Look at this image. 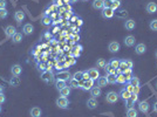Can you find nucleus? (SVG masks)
<instances>
[{
	"label": "nucleus",
	"mask_w": 157,
	"mask_h": 117,
	"mask_svg": "<svg viewBox=\"0 0 157 117\" xmlns=\"http://www.w3.org/2000/svg\"><path fill=\"white\" fill-rule=\"evenodd\" d=\"M59 92H60V96H63V97H67V96H69V94H70V87H64L63 89H61V90H59Z\"/></svg>",
	"instance_id": "nucleus-28"
},
{
	"label": "nucleus",
	"mask_w": 157,
	"mask_h": 117,
	"mask_svg": "<svg viewBox=\"0 0 157 117\" xmlns=\"http://www.w3.org/2000/svg\"><path fill=\"white\" fill-rule=\"evenodd\" d=\"M156 87H157V82H156Z\"/></svg>",
	"instance_id": "nucleus-62"
},
{
	"label": "nucleus",
	"mask_w": 157,
	"mask_h": 117,
	"mask_svg": "<svg viewBox=\"0 0 157 117\" xmlns=\"http://www.w3.org/2000/svg\"><path fill=\"white\" fill-rule=\"evenodd\" d=\"M110 1H115V0H110Z\"/></svg>",
	"instance_id": "nucleus-61"
},
{
	"label": "nucleus",
	"mask_w": 157,
	"mask_h": 117,
	"mask_svg": "<svg viewBox=\"0 0 157 117\" xmlns=\"http://www.w3.org/2000/svg\"><path fill=\"white\" fill-rule=\"evenodd\" d=\"M135 27H136V22H135V20H132V19H129V20H127V21L124 22V28H125L127 31H132Z\"/></svg>",
	"instance_id": "nucleus-18"
},
{
	"label": "nucleus",
	"mask_w": 157,
	"mask_h": 117,
	"mask_svg": "<svg viewBox=\"0 0 157 117\" xmlns=\"http://www.w3.org/2000/svg\"><path fill=\"white\" fill-rule=\"evenodd\" d=\"M88 71V75H89V78H92V80H97L99 77H100V71L96 69V68H90L89 70H87Z\"/></svg>",
	"instance_id": "nucleus-9"
},
{
	"label": "nucleus",
	"mask_w": 157,
	"mask_h": 117,
	"mask_svg": "<svg viewBox=\"0 0 157 117\" xmlns=\"http://www.w3.org/2000/svg\"><path fill=\"white\" fill-rule=\"evenodd\" d=\"M149 27H150L151 31L157 32V19H156V20H151L150 24H149Z\"/></svg>",
	"instance_id": "nucleus-36"
},
{
	"label": "nucleus",
	"mask_w": 157,
	"mask_h": 117,
	"mask_svg": "<svg viewBox=\"0 0 157 117\" xmlns=\"http://www.w3.org/2000/svg\"><path fill=\"white\" fill-rule=\"evenodd\" d=\"M77 1H78V0H69V3H71V4H75Z\"/></svg>",
	"instance_id": "nucleus-53"
},
{
	"label": "nucleus",
	"mask_w": 157,
	"mask_h": 117,
	"mask_svg": "<svg viewBox=\"0 0 157 117\" xmlns=\"http://www.w3.org/2000/svg\"><path fill=\"white\" fill-rule=\"evenodd\" d=\"M94 87V80L89 78V80H81L80 81V88H82L83 90H90Z\"/></svg>",
	"instance_id": "nucleus-4"
},
{
	"label": "nucleus",
	"mask_w": 157,
	"mask_h": 117,
	"mask_svg": "<svg viewBox=\"0 0 157 117\" xmlns=\"http://www.w3.org/2000/svg\"><path fill=\"white\" fill-rule=\"evenodd\" d=\"M82 24H83V22H82V20H81V19H78V20H77V25H78V26H81Z\"/></svg>",
	"instance_id": "nucleus-52"
},
{
	"label": "nucleus",
	"mask_w": 157,
	"mask_h": 117,
	"mask_svg": "<svg viewBox=\"0 0 157 117\" xmlns=\"http://www.w3.org/2000/svg\"><path fill=\"white\" fill-rule=\"evenodd\" d=\"M96 64H97V67H99V68H104V67H106V64H107V62H106V60H104V59H99V60H97V62H96Z\"/></svg>",
	"instance_id": "nucleus-39"
},
{
	"label": "nucleus",
	"mask_w": 157,
	"mask_h": 117,
	"mask_svg": "<svg viewBox=\"0 0 157 117\" xmlns=\"http://www.w3.org/2000/svg\"><path fill=\"white\" fill-rule=\"evenodd\" d=\"M111 5L113 1H110V0H103V8H111Z\"/></svg>",
	"instance_id": "nucleus-44"
},
{
	"label": "nucleus",
	"mask_w": 157,
	"mask_h": 117,
	"mask_svg": "<svg viewBox=\"0 0 157 117\" xmlns=\"http://www.w3.org/2000/svg\"><path fill=\"white\" fill-rule=\"evenodd\" d=\"M108 49L110 53H117L120 50V43L117 41H111L108 46Z\"/></svg>",
	"instance_id": "nucleus-11"
},
{
	"label": "nucleus",
	"mask_w": 157,
	"mask_h": 117,
	"mask_svg": "<svg viewBox=\"0 0 157 117\" xmlns=\"http://www.w3.org/2000/svg\"><path fill=\"white\" fill-rule=\"evenodd\" d=\"M97 105H99V102H97V99L94 98V97H92V98H89V99L87 101V106H88V109H90V110L96 109Z\"/></svg>",
	"instance_id": "nucleus-15"
},
{
	"label": "nucleus",
	"mask_w": 157,
	"mask_h": 117,
	"mask_svg": "<svg viewBox=\"0 0 157 117\" xmlns=\"http://www.w3.org/2000/svg\"><path fill=\"white\" fill-rule=\"evenodd\" d=\"M82 1H88V0H82Z\"/></svg>",
	"instance_id": "nucleus-60"
},
{
	"label": "nucleus",
	"mask_w": 157,
	"mask_h": 117,
	"mask_svg": "<svg viewBox=\"0 0 157 117\" xmlns=\"http://www.w3.org/2000/svg\"><path fill=\"white\" fill-rule=\"evenodd\" d=\"M55 77H56V80H61V81H66L67 82V80H69L71 77V75H70L69 71L64 70V71H59Z\"/></svg>",
	"instance_id": "nucleus-6"
},
{
	"label": "nucleus",
	"mask_w": 157,
	"mask_h": 117,
	"mask_svg": "<svg viewBox=\"0 0 157 117\" xmlns=\"http://www.w3.org/2000/svg\"><path fill=\"white\" fill-rule=\"evenodd\" d=\"M15 33H17V28L14 26H12V25H10V26H7L5 28V34H6L7 38H12Z\"/></svg>",
	"instance_id": "nucleus-12"
},
{
	"label": "nucleus",
	"mask_w": 157,
	"mask_h": 117,
	"mask_svg": "<svg viewBox=\"0 0 157 117\" xmlns=\"http://www.w3.org/2000/svg\"><path fill=\"white\" fill-rule=\"evenodd\" d=\"M83 80L86 81V80H89V75H88V71L86 70V71H83Z\"/></svg>",
	"instance_id": "nucleus-49"
},
{
	"label": "nucleus",
	"mask_w": 157,
	"mask_h": 117,
	"mask_svg": "<svg viewBox=\"0 0 157 117\" xmlns=\"http://www.w3.org/2000/svg\"><path fill=\"white\" fill-rule=\"evenodd\" d=\"M0 112H1V104H0Z\"/></svg>",
	"instance_id": "nucleus-58"
},
{
	"label": "nucleus",
	"mask_w": 157,
	"mask_h": 117,
	"mask_svg": "<svg viewBox=\"0 0 157 117\" xmlns=\"http://www.w3.org/2000/svg\"><path fill=\"white\" fill-rule=\"evenodd\" d=\"M116 77H117V83H121V84L127 83V80H125V76L123 75V73L120 75H116Z\"/></svg>",
	"instance_id": "nucleus-35"
},
{
	"label": "nucleus",
	"mask_w": 157,
	"mask_h": 117,
	"mask_svg": "<svg viewBox=\"0 0 157 117\" xmlns=\"http://www.w3.org/2000/svg\"><path fill=\"white\" fill-rule=\"evenodd\" d=\"M57 31H59V28H57V27H55V28H54V31H53V33H56Z\"/></svg>",
	"instance_id": "nucleus-54"
},
{
	"label": "nucleus",
	"mask_w": 157,
	"mask_h": 117,
	"mask_svg": "<svg viewBox=\"0 0 157 117\" xmlns=\"http://www.w3.org/2000/svg\"><path fill=\"white\" fill-rule=\"evenodd\" d=\"M53 1H54V3L56 4V3H59V1H60V0H53Z\"/></svg>",
	"instance_id": "nucleus-55"
},
{
	"label": "nucleus",
	"mask_w": 157,
	"mask_h": 117,
	"mask_svg": "<svg viewBox=\"0 0 157 117\" xmlns=\"http://www.w3.org/2000/svg\"><path fill=\"white\" fill-rule=\"evenodd\" d=\"M138 113H137V110L132 106V108H129L127 110V117H137Z\"/></svg>",
	"instance_id": "nucleus-26"
},
{
	"label": "nucleus",
	"mask_w": 157,
	"mask_h": 117,
	"mask_svg": "<svg viewBox=\"0 0 157 117\" xmlns=\"http://www.w3.org/2000/svg\"><path fill=\"white\" fill-rule=\"evenodd\" d=\"M25 13L22 12V11H17L15 12V14H14V19H15V21L18 22V24H20L21 21H24V19H25Z\"/></svg>",
	"instance_id": "nucleus-20"
},
{
	"label": "nucleus",
	"mask_w": 157,
	"mask_h": 117,
	"mask_svg": "<svg viewBox=\"0 0 157 117\" xmlns=\"http://www.w3.org/2000/svg\"><path fill=\"white\" fill-rule=\"evenodd\" d=\"M125 89H127V90H128L129 92H131V94H132V92L135 91V87H134V85H132V84H131L130 82H127V85H125Z\"/></svg>",
	"instance_id": "nucleus-41"
},
{
	"label": "nucleus",
	"mask_w": 157,
	"mask_h": 117,
	"mask_svg": "<svg viewBox=\"0 0 157 117\" xmlns=\"http://www.w3.org/2000/svg\"><path fill=\"white\" fill-rule=\"evenodd\" d=\"M33 32H34V27H33L32 24H26V25H24V27H22V33H24L25 35H32Z\"/></svg>",
	"instance_id": "nucleus-8"
},
{
	"label": "nucleus",
	"mask_w": 157,
	"mask_h": 117,
	"mask_svg": "<svg viewBox=\"0 0 157 117\" xmlns=\"http://www.w3.org/2000/svg\"><path fill=\"white\" fill-rule=\"evenodd\" d=\"M21 71H22V68H21L20 64H14V66L11 68V73H12L13 76H20Z\"/></svg>",
	"instance_id": "nucleus-17"
},
{
	"label": "nucleus",
	"mask_w": 157,
	"mask_h": 117,
	"mask_svg": "<svg viewBox=\"0 0 157 117\" xmlns=\"http://www.w3.org/2000/svg\"><path fill=\"white\" fill-rule=\"evenodd\" d=\"M38 68H39V70L45 71V70H47V64H46L45 62H42V63H38Z\"/></svg>",
	"instance_id": "nucleus-45"
},
{
	"label": "nucleus",
	"mask_w": 157,
	"mask_h": 117,
	"mask_svg": "<svg viewBox=\"0 0 157 117\" xmlns=\"http://www.w3.org/2000/svg\"><path fill=\"white\" fill-rule=\"evenodd\" d=\"M156 59H157V50H156Z\"/></svg>",
	"instance_id": "nucleus-59"
},
{
	"label": "nucleus",
	"mask_w": 157,
	"mask_h": 117,
	"mask_svg": "<svg viewBox=\"0 0 157 117\" xmlns=\"http://www.w3.org/2000/svg\"><path fill=\"white\" fill-rule=\"evenodd\" d=\"M124 104H125V106H127V109H129V108H132V105L135 104V102L131 99V98H129V99H127V101H124Z\"/></svg>",
	"instance_id": "nucleus-42"
},
{
	"label": "nucleus",
	"mask_w": 157,
	"mask_h": 117,
	"mask_svg": "<svg viewBox=\"0 0 157 117\" xmlns=\"http://www.w3.org/2000/svg\"><path fill=\"white\" fill-rule=\"evenodd\" d=\"M45 38H46V39H49V38H50V34H49L48 32H47V33H45Z\"/></svg>",
	"instance_id": "nucleus-51"
},
{
	"label": "nucleus",
	"mask_w": 157,
	"mask_h": 117,
	"mask_svg": "<svg viewBox=\"0 0 157 117\" xmlns=\"http://www.w3.org/2000/svg\"><path fill=\"white\" fill-rule=\"evenodd\" d=\"M21 40H22V34L21 33H15L13 36H12V42L13 43H19V42H21Z\"/></svg>",
	"instance_id": "nucleus-25"
},
{
	"label": "nucleus",
	"mask_w": 157,
	"mask_h": 117,
	"mask_svg": "<svg viewBox=\"0 0 157 117\" xmlns=\"http://www.w3.org/2000/svg\"><path fill=\"white\" fill-rule=\"evenodd\" d=\"M118 98H120V96H118V94L115 92V91H109V92L106 95V102H108V103H110V104L116 103V102L118 101Z\"/></svg>",
	"instance_id": "nucleus-1"
},
{
	"label": "nucleus",
	"mask_w": 157,
	"mask_h": 117,
	"mask_svg": "<svg viewBox=\"0 0 157 117\" xmlns=\"http://www.w3.org/2000/svg\"><path fill=\"white\" fill-rule=\"evenodd\" d=\"M120 62H121V60H118V59H111L108 63H109L111 67H114V68L116 69V68H118V67H120Z\"/></svg>",
	"instance_id": "nucleus-30"
},
{
	"label": "nucleus",
	"mask_w": 157,
	"mask_h": 117,
	"mask_svg": "<svg viewBox=\"0 0 157 117\" xmlns=\"http://www.w3.org/2000/svg\"><path fill=\"white\" fill-rule=\"evenodd\" d=\"M145 10H146V12H148V13H150V14L156 13V12H157V4H156V3H153V1L148 3V4H146V6H145Z\"/></svg>",
	"instance_id": "nucleus-10"
},
{
	"label": "nucleus",
	"mask_w": 157,
	"mask_h": 117,
	"mask_svg": "<svg viewBox=\"0 0 157 117\" xmlns=\"http://www.w3.org/2000/svg\"><path fill=\"white\" fill-rule=\"evenodd\" d=\"M1 91H3V87H1V85H0V92H1Z\"/></svg>",
	"instance_id": "nucleus-56"
},
{
	"label": "nucleus",
	"mask_w": 157,
	"mask_h": 117,
	"mask_svg": "<svg viewBox=\"0 0 157 117\" xmlns=\"http://www.w3.org/2000/svg\"><path fill=\"white\" fill-rule=\"evenodd\" d=\"M52 18H50V15L49 17H42V25H45V26H49L50 24H52Z\"/></svg>",
	"instance_id": "nucleus-34"
},
{
	"label": "nucleus",
	"mask_w": 157,
	"mask_h": 117,
	"mask_svg": "<svg viewBox=\"0 0 157 117\" xmlns=\"http://www.w3.org/2000/svg\"><path fill=\"white\" fill-rule=\"evenodd\" d=\"M56 105L60 108V109H67L68 105H69V101L67 97H63V96H60L59 98H56Z\"/></svg>",
	"instance_id": "nucleus-2"
},
{
	"label": "nucleus",
	"mask_w": 157,
	"mask_h": 117,
	"mask_svg": "<svg viewBox=\"0 0 157 117\" xmlns=\"http://www.w3.org/2000/svg\"><path fill=\"white\" fill-rule=\"evenodd\" d=\"M149 108H150V104H149L148 101H141L138 103V110L143 113H146L149 111Z\"/></svg>",
	"instance_id": "nucleus-7"
},
{
	"label": "nucleus",
	"mask_w": 157,
	"mask_h": 117,
	"mask_svg": "<svg viewBox=\"0 0 157 117\" xmlns=\"http://www.w3.org/2000/svg\"><path fill=\"white\" fill-rule=\"evenodd\" d=\"M106 77H107V81H108L109 84H115V83H117V77H116L115 74H107Z\"/></svg>",
	"instance_id": "nucleus-24"
},
{
	"label": "nucleus",
	"mask_w": 157,
	"mask_h": 117,
	"mask_svg": "<svg viewBox=\"0 0 157 117\" xmlns=\"http://www.w3.org/2000/svg\"><path fill=\"white\" fill-rule=\"evenodd\" d=\"M152 108H153V111H155V112H157V101L153 103V106H152Z\"/></svg>",
	"instance_id": "nucleus-50"
},
{
	"label": "nucleus",
	"mask_w": 157,
	"mask_h": 117,
	"mask_svg": "<svg viewBox=\"0 0 157 117\" xmlns=\"http://www.w3.org/2000/svg\"><path fill=\"white\" fill-rule=\"evenodd\" d=\"M55 87H56L57 90H61V89H63L64 87H67V83H66V81L56 80V81H55Z\"/></svg>",
	"instance_id": "nucleus-27"
},
{
	"label": "nucleus",
	"mask_w": 157,
	"mask_h": 117,
	"mask_svg": "<svg viewBox=\"0 0 157 117\" xmlns=\"http://www.w3.org/2000/svg\"><path fill=\"white\" fill-rule=\"evenodd\" d=\"M101 15L104 19H111L115 15V11L113 8H103L101 12Z\"/></svg>",
	"instance_id": "nucleus-5"
},
{
	"label": "nucleus",
	"mask_w": 157,
	"mask_h": 117,
	"mask_svg": "<svg viewBox=\"0 0 157 117\" xmlns=\"http://www.w3.org/2000/svg\"><path fill=\"white\" fill-rule=\"evenodd\" d=\"M29 112H31V116H32V117H41V113H42L41 109H40V108H38V106L32 108Z\"/></svg>",
	"instance_id": "nucleus-21"
},
{
	"label": "nucleus",
	"mask_w": 157,
	"mask_h": 117,
	"mask_svg": "<svg viewBox=\"0 0 157 117\" xmlns=\"http://www.w3.org/2000/svg\"><path fill=\"white\" fill-rule=\"evenodd\" d=\"M71 77L76 81H81V80H83V71H76Z\"/></svg>",
	"instance_id": "nucleus-31"
},
{
	"label": "nucleus",
	"mask_w": 157,
	"mask_h": 117,
	"mask_svg": "<svg viewBox=\"0 0 157 117\" xmlns=\"http://www.w3.org/2000/svg\"><path fill=\"white\" fill-rule=\"evenodd\" d=\"M69 87H71V88H80V81H76V80H74L73 77L70 78V82H69Z\"/></svg>",
	"instance_id": "nucleus-33"
},
{
	"label": "nucleus",
	"mask_w": 157,
	"mask_h": 117,
	"mask_svg": "<svg viewBox=\"0 0 157 117\" xmlns=\"http://www.w3.org/2000/svg\"><path fill=\"white\" fill-rule=\"evenodd\" d=\"M125 61H127V67H128V69H131L132 66H134L132 61H131V60H125Z\"/></svg>",
	"instance_id": "nucleus-48"
},
{
	"label": "nucleus",
	"mask_w": 157,
	"mask_h": 117,
	"mask_svg": "<svg viewBox=\"0 0 157 117\" xmlns=\"http://www.w3.org/2000/svg\"><path fill=\"white\" fill-rule=\"evenodd\" d=\"M122 71H124L125 69H128V67H127V61L125 60H121V62H120V67H118Z\"/></svg>",
	"instance_id": "nucleus-40"
},
{
	"label": "nucleus",
	"mask_w": 157,
	"mask_h": 117,
	"mask_svg": "<svg viewBox=\"0 0 157 117\" xmlns=\"http://www.w3.org/2000/svg\"><path fill=\"white\" fill-rule=\"evenodd\" d=\"M7 15H8V12H7V10H6V8L0 10V20L6 19V18H7Z\"/></svg>",
	"instance_id": "nucleus-38"
},
{
	"label": "nucleus",
	"mask_w": 157,
	"mask_h": 117,
	"mask_svg": "<svg viewBox=\"0 0 157 117\" xmlns=\"http://www.w3.org/2000/svg\"><path fill=\"white\" fill-rule=\"evenodd\" d=\"M6 6H7V1H6V0H0V10L6 8Z\"/></svg>",
	"instance_id": "nucleus-46"
},
{
	"label": "nucleus",
	"mask_w": 157,
	"mask_h": 117,
	"mask_svg": "<svg viewBox=\"0 0 157 117\" xmlns=\"http://www.w3.org/2000/svg\"><path fill=\"white\" fill-rule=\"evenodd\" d=\"M41 80L46 83H50L54 80V74L49 70H45V71L41 73Z\"/></svg>",
	"instance_id": "nucleus-3"
},
{
	"label": "nucleus",
	"mask_w": 157,
	"mask_h": 117,
	"mask_svg": "<svg viewBox=\"0 0 157 117\" xmlns=\"http://www.w3.org/2000/svg\"><path fill=\"white\" fill-rule=\"evenodd\" d=\"M90 96L92 97H94V98H97L99 96H101V94H102V91H101V88L97 85V87H93L90 90Z\"/></svg>",
	"instance_id": "nucleus-14"
},
{
	"label": "nucleus",
	"mask_w": 157,
	"mask_h": 117,
	"mask_svg": "<svg viewBox=\"0 0 157 117\" xmlns=\"http://www.w3.org/2000/svg\"><path fill=\"white\" fill-rule=\"evenodd\" d=\"M92 6L94 10H103V0H94Z\"/></svg>",
	"instance_id": "nucleus-22"
},
{
	"label": "nucleus",
	"mask_w": 157,
	"mask_h": 117,
	"mask_svg": "<svg viewBox=\"0 0 157 117\" xmlns=\"http://www.w3.org/2000/svg\"><path fill=\"white\" fill-rule=\"evenodd\" d=\"M146 52V46L144 45V43H138V45H136V47H135V53L137 54V55H142V54H144Z\"/></svg>",
	"instance_id": "nucleus-13"
},
{
	"label": "nucleus",
	"mask_w": 157,
	"mask_h": 117,
	"mask_svg": "<svg viewBox=\"0 0 157 117\" xmlns=\"http://www.w3.org/2000/svg\"><path fill=\"white\" fill-rule=\"evenodd\" d=\"M135 42H136V39H135V36H132V35H128V36H125V39H124V45H125L127 47H132V46L135 45Z\"/></svg>",
	"instance_id": "nucleus-16"
},
{
	"label": "nucleus",
	"mask_w": 157,
	"mask_h": 117,
	"mask_svg": "<svg viewBox=\"0 0 157 117\" xmlns=\"http://www.w3.org/2000/svg\"><path fill=\"white\" fill-rule=\"evenodd\" d=\"M118 96L123 99V101H127V99H129L130 98V96H131V92H129L125 88H123V89H121V91H120V94H118Z\"/></svg>",
	"instance_id": "nucleus-19"
},
{
	"label": "nucleus",
	"mask_w": 157,
	"mask_h": 117,
	"mask_svg": "<svg viewBox=\"0 0 157 117\" xmlns=\"http://www.w3.org/2000/svg\"><path fill=\"white\" fill-rule=\"evenodd\" d=\"M10 84L13 85V87H18V85L20 84V78H19V76H14V77H12V78L10 80Z\"/></svg>",
	"instance_id": "nucleus-29"
},
{
	"label": "nucleus",
	"mask_w": 157,
	"mask_h": 117,
	"mask_svg": "<svg viewBox=\"0 0 157 117\" xmlns=\"http://www.w3.org/2000/svg\"><path fill=\"white\" fill-rule=\"evenodd\" d=\"M107 84H108V81H107V77H106V76H100V77L97 78V85H99L100 88L107 87Z\"/></svg>",
	"instance_id": "nucleus-23"
},
{
	"label": "nucleus",
	"mask_w": 157,
	"mask_h": 117,
	"mask_svg": "<svg viewBox=\"0 0 157 117\" xmlns=\"http://www.w3.org/2000/svg\"><path fill=\"white\" fill-rule=\"evenodd\" d=\"M120 6H121V1L120 0H115V1H113V5H111V8L115 11V10H117V8H120Z\"/></svg>",
	"instance_id": "nucleus-43"
},
{
	"label": "nucleus",
	"mask_w": 157,
	"mask_h": 117,
	"mask_svg": "<svg viewBox=\"0 0 157 117\" xmlns=\"http://www.w3.org/2000/svg\"><path fill=\"white\" fill-rule=\"evenodd\" d=\"M103 69H104V71H106L107 74H115V68L111 67L108 62H107V64H106V67H104Z\"/></svg>",
	"instance_id": "nucleus-32"
},
{
	"label": "nucleus",
	"mask_w": 157,
	"mask_h": 117,
	"mask_svg": "<svg viewBox=\"0 0 157 117\" xmlns=\"http://www.w3.org/2000/svg\"><path fill=\"white\" fill-rule=\"evenodd\" d=\"M6 102V96L4 95V92L1 91L0 92V104H3V103H5Z\"/></svg>",
	"instance_id": "nucleus-47"
},
{
	"label": "nucleus",
	"mask_w": 157,
	"mask_h": 117,
	"mask_svg": "<svg viewBox=\"0 0 157 117\" xmlns=\"http://www.w3.org/2000/svg\"><path fill=\"white\" fill-rule=\"evenodd\" d=\"M63 1H64V3H68V1H69V0H63Z\"/></svg>",
	"instance_id": "nucleus-57"
},
{
	"label": "nucleus",
	"mask_w": 157,
	"mask_h": 117,
	"mask_svg": "<svg viewBox=\"0 0 157 117\" xmlns=\"http://www.w3.org/2000/svg\"><path fill=\"white\" fill-rule=\"evenodd\" d=\"M134 87H139V78L136 77V76H132V78L129 81Z\"/></svg>",
	"instance_id": "nucleus-37"
}]
</instances>
